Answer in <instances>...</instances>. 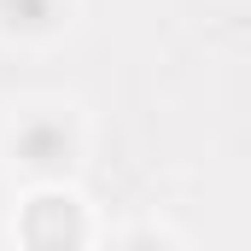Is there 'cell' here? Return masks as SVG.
<instances>
[{
	"label": "cell",
	"instance_id": "cell-2",
	"mask_svg": "<svg viewBox=\"0 0 251 251\" xmlns=\"http://www.w3.org/2000/svg\"><path fill=\"white\" fill-rule=\"evenodd\" d=\"M18 240H24V246H82V240H88L82 199L64 187V181H47V187H35L29 199H24Z\"/></svg>",
	"mask_w": 251,
	"mask_h": 251
},
{
	"label": "cell",
	"instance_id": "cell-3",
	"mask_svg": "<svg viewBox=\"0 0 251 251\" xmlns=\"http://www.w3.org/2000/svg\"><path fill=\"white\" fill-rule=\"evenodd\" d=\"M70 0H0V35L6 41H53L70 29Z\"/></svg>",
	"mask_w": 251,
	"mask_h": 251
},
{
	"label": "cell",
	"instance_id": "cell-1",
	"mask_svg": "<svg viewBox=\"0 0 251 251\" xmlns=\"http://www.w3.org/2000/svg\"><path fill=\"white\" fill-rule=\"evenodd\" d=\"M88 158V128L76 117V105H24L6 123V164L47 187V181H70Z\"/></svg>",
	"mask_w": 251,
	"mask_h": 251
}]
</instances>
